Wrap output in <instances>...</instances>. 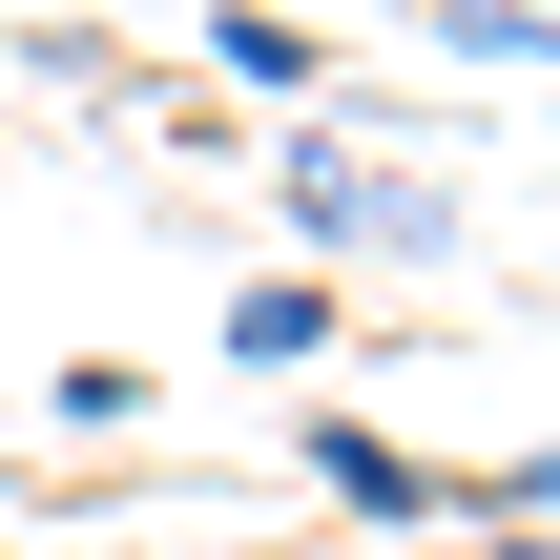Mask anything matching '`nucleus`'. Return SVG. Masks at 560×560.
I'll return each instance as SVG.
<instances>
[{"mask_svg":"<svg viewBox=\"0 0 560 560\" xmlns=\"http://www.w3.org/2000/svg\"><path fill=\"white\" fill-rule=\"evenodd\" d=\"M291 229H312V270H457V187L353 166L332 125H291Z\"/></svg>","mask_w":560,"mask_h":560,"instance_id":"nucleus-1","label":"nucleus"},{"mask_svg":"<svg viewBox=\"0 0 560 560\" xmlns=\"http://www.w3.org/2000/svg\"><path fill=\"white\" fill-rule=\"evenodd\" d=\"M291 478H312L332 520H374V540H436V520H457V478H436L416 436H374V416H291Z\"/></svg>","mask_w":560,"mask_h":560,"instance_id":"nucleus-2","label":"nucleus"},{"mask_svg":"<svg viewBox=\"0 0 560 560\" xmlns=\"http://www.w3.org/2000/svg\"><path fill=\"white\" fill-rule=\"evenodd\" d=\"M208 62H229L249 104H312V83H332V21H312V0H208Z\"/></svg>","mask_w":560,"mask_h":560,"instance_id":"nucleus-3","label":"nucleus"},{"mask_svg":"<svg viewBox=\"0 0 560 560\" xmlns=\"http://www.w3.org/2000/svg\"><path fill=\"white\" fill-rule=\"evenodd\" d=\"M229 353H249V374L332 353V270H249V291H229Z\"/></svg>","mask_w":560,"mask_h":560,"instance_id":"nucleus-4","label":"nucleus"},{"mask_svg":"<svg viewBox=\"0 0 560 560\" xmlns=\"http://www.w3.org/2000/svg\"><path fill=\"white\" fill-rule=\"evenodd\" d=\"M436 560H560V540H520V520H499V540H436Z\"/></svg>","mask_w":560,"mask_h":560,"instance_id":"nucleus-8","label":"nucleus"},{"mask_svg":"<svg viewBox=\"0 0 560 560\" xmlns=\"http://www.w3.org/2000/svg\"><path fill=\"white\" fill-rule=\"evenodd\" d=\"M478 520H520V540H560V436H520V457L478 478Z\"/></svg>","mask_w":560,"mask_h":560,"instance_id":"nucleus-7","label":"nucleus"},{"mask_svg":"<svg viewBox=\"0 0 560 560\" xmlns=\"http://www.w3.org/2000/svg\"><path fill=\"white\" fill-rule=\"evenodd\" d=\"M457 62H560V0H436Z\"/></svg>","mask_w":560,"mask_h":560,"instance_id":"nucleus-6","label":"nucleus"},{"mask_svg":"<svg viewBox=\"0 0 560 560\" xmlns=\"http://www.w3.org/2000/svg\"><path fill=\"white\" fill-rule=\"evenodd\" d=\"M125 416H145V353H62L42 374V436H125Z\"/></svg>","mask_w":560,"mask_h":560,"instance_id":"nucleus-5","label":"nucleus"}]
</instances>
